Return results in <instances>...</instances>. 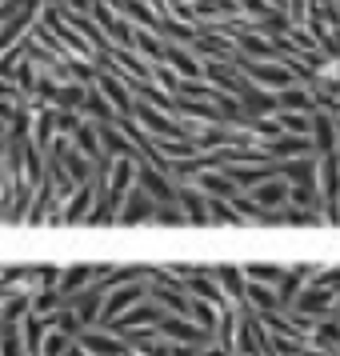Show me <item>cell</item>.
<instances>
[{
    "label": "cell",
    "instance_id": "cell-1",
    "mask_svg": "<svg viewBox=\"0 0 340 356\" xmlns=\"http://www.w3.org/2000/svg\"><path fill=\"white\" fill-rule=\"evenodd\" d=\"M97 200H100L97 184H81V188L60 204V225H88V220H92V209H97Z\"/></svg>",
    "mask_w": 340,
    "mask_h": 356
},
{
    "label": "cell",
    "instance_id": "cell-2",
    "mask_svg": "<svg viewBox=\"0 0 340 356\" xmlns=\"http://www.w3.org/2000/svg\"><path fill=\"white\" fill-rule=\"evenodd\" d=\"M76 344L84 348V356H124L129 353L124 337H116V332H108V328H84Z\"/></svg>",
    "mask_w": 340,
    "mask_h": 356
},
{
    "label": "cell",
    "instance_id": "cell-3",
    "mask_svg": "<svg viewBox=\"0 0 340 356\" xmlns=\"http://www.w3.org/2000/svg\"><path fill=\"white\" fill-rule=\"evenodd\" d=\"M156 200L145 193V188H132L129 200H124V212H120V225H145V220H156Z\"/></svg>",
    "mask_w": 340,
    "mask_h": 356
},
{
    "label": "cell",
    "instance_id": "cell-4",
    "mask_svg": "<svg viewBox=\"0 0 340 356\" xmlns=\"http://www.w3.org/2000/svg\"><path fill=\"white\" fill-rule=\"evenodd\" d=\"M76 340L68 337V332H60V328H52L49 332V340H44V353L40 356H68V348H72Z\"/></svg>",
    "mask_w": 340,
    "mask_h": 356
}]
</instances>
